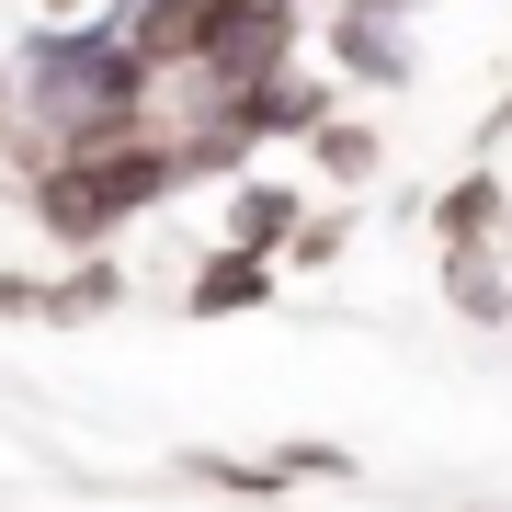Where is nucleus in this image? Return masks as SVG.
Segmentation results:
<instances>
[{
  "instance_id": "10",
  "label": "nucleus",
  "mask_w": 512,
  "mask_h": 512,
  "mask_svg": "<svg viewBox=\"0 0 512 512\" xmlns=\"http://www.w3.org/2000/svg\"><path fill=\"white\" fill-rule=\"evenodd\" d=\"M12 103H23V57H0V126H12Z\"/></svg>"
},
{
  "instance_id": "3",
  "label": "nucleus",
  "mask_w": 512,
  "mask_h": 512,
  "mask_svg": "<svg viewBox=\"0 0 512 512\" xmlns=\"http://www.w3.org/2000/svg\"><path fill=\"white\" fill-rule=\"evenodd\" d=\"M330 69H342V80H365V92H399V80H410V23L330 12Z\"/></svg>"
},
{
  "instance_id": "6",
  "label": "nucleus",
  "mask_w": 512,
  "mask_h": 512,
  "mask_svg": "<svg viewBox=\"0 0 512 512\" xmlns=\"http://www.w3.org/2000/svg\"><path fill=\"white\" fill-rule=\"evenodd\" d=\"M228 239H239V251L296 239V194H285V183H239V194H228Z\"/></svg>"
},
{
  "instance_id": "5",
  "label": "nucleus",
  "mask_w": 512,
  "mask_h": 512,
  "mask_svg": "<svg viewBox=\"0 0 512 512\" xmlns=\"http://www.w3.org/2000/svg\"><path fill=\"white\" fill-rule=\"evenodd\" d=\"M444 296H456V308H467L478 330H501V319H512V285H501L490 239H478V251H444Z\"/></svg>"
},
{
  "instance_id": "2",
  "label": "nucleus",
  "mask_w": 512,
  "mask_h": 512,
  "mask_svg": "<svg viewBox=\"0 0 512 512\" xmlns=\"http://www.w3.org/2000/svg\"><path fill=\"white\" fill-rule=\"evenodd\" d=\"M330 80L342 69H262V80H228L217 92V137H239V148H274V137H319L330 126Z\"/></svg>"
},
{
  "instance_id": "7",
  "label": "nucleus",
  "mask_w": 512,
  "mask_h": 512,
  "mask_svg": "<svg viewBox=\"0 0 512 512\" xmlns=\"http://www.w3.org/2000/svg\"><path fill=\"white\" fill-rule=\"evenodd\" d=\"M490 217H501V171H467V183H456V194L433 205L444 251H478V239H490Z\"/></svg>"
},
{
  "instance_id": "9",
  "label": "nucleus",
  "mask_w": 512,
  "mask_h": 512,
  "mask_svg": "<svg viewBox=\"0 0 512 512\" xmlns=\"http://www.w3.org/2000/svg\"><path fill=\"white\" fill-rule=\"evenodd\" d=\"M330 12H376V23H410L421 0H330Z\"/></svg>"
},
{
  "instance_id": "8",
  "label": "nucleus",
  "mask_w": 512,
  "mask_h": 512,
  "mask_svg": "<svg viewBox=\"0 0 512 512\" xmlns=\"http://www.w3.org/2000/svg\"><path fill=\"white\" fill-rule=\"evenodd\" d=\"M308 160L330 171V183H376V160H387V148H376V126H353V114H330V126L308 137Z\"/></svg>"
},
{
  "instance_id": "1",
  "label": "nucleus",
  "mask_w": 512,
  "mask_h": 512,
  "mask_svg": "<svg viewBox=\"0 0 512 512\" xmlns=\"http://www.w3.org/2000/svg\"><path fill=\"white\" fill-rule=\"evenodd\" d=\"M251 148L239 137H103V148H69V160H46L35 171V217L57 251H103L126 217H148L160 194H183V183H217V171H239Z\"/></svg>"
},
{
  "instance_id": "4",
  "label": "nucleus",
  "mask_w": 512,
  "mask_h": 512,
  "mask_svg": "<svg viewBox=\"0 0 512 512\" xmlns=\"http://www.w3.org/2000/svg\"><path fill=\"white\" fill-rule=\"evenodd\" d=\"M262 296H274V251H239V239H228V251L183 285V308L194 319H228V308H262Z\"/></svg>"
}]
</instances>
